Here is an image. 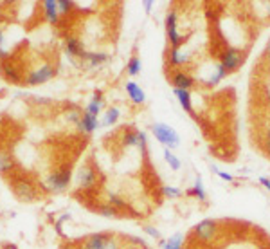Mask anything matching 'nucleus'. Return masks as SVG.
I'll list each match as a JSON object with an SVG mask.
<instances>
[{"label":"nucleus","instance_id":"1","mask_svg":"<svg viewBox=\"0 0 270 249\" xmlns=\"http://www.w3.org/2000/svg\"><path fill=\"white\" fill-rule=\"evenodd\" d=\"M9 188L16 201L24 202V204H33L42 195L40 186H36V182L29 179V177H26V175H13V177H9Z\"/></svg>","mask_w":270,"mask_h":249},{"label":"nucleus","instance_id":"2","mask_svg":"<svg viewBox=\"0 0 270 249\" xmlns=\"http://www.w3.org/2000/svg\"><path fill=\"white\" fill-rule=\"evenodd\" d=\"M70 177H72V170H70L68 165L52 170V172H49L43 177L42 182L38 184L40 186V191H43V193H62L70 184Z\"/></svg>","mask_w":270,"mask_h":249},{"label":"nucleus","instance_id":"3","mask_svg":"<svg viewBox=\"0 0 270 249\" xmlns=\"http://www.w3.org/2000/svg\"><path fill=\"white\" fill-rule=\"evenodd\" d=\"M56 74H58L56 67L51 62H45V64L38 65L34 69L27 71V74H24V85L26 87H36V85L51 81Z\"/></svg>","mask_w":270,"mask_h":249},{"label":"nucleus","instance_id":"4","mask_svg":"<svg viewBox=\"0 0 270 249\" xmlns=\"http://www.w3.org/2000/svg\"><path fill=\"white\" fill-rule=\"evenodd\" d=\"M151 132L155 136V139L159 143H162L166 148L173 150V148H178V144H180V136L175 132V128H171L169 125L166 123H155L153 127H151Z\"/></svg>","mask_w":270,"mask_h":249},{"label":"nucleus","instance_id":"5","mask_svg":"<svg viewBox=\"0 0 270 249\" xmlns=\"http://www.w3.org/2000/svg\"><path fill=\"white\" fill-rule=\"evenodd\" d=\"M245 60V54L239 51V49H234V47H229L224 54H222V60H220V64L222 67L225 69V72H234V71H238L241 67Z\"/></svg>","mask_w":270,"mask_h":249},{"label":"nucleus","instance_id":"6","mask_svg":"<svg viewBox=\"0 0 270 249\" xmlns=\"http://www.w3.org/2000/svg\"><path fill=\"white\" fill-rule=\"evenodd\" d=\"M193 233L197 235V239L203 240V242H211L218 233V222L213 220V218H203L195 226Z\"/></svg>","mask_w":270,"mask_h":249},{"label":"nucleus","instance_id":"7","mask_svg":"<svg viewBox=\"0 0 270 249\" xmlns=\"http://www.w3.org/2000/svg\"><path fill=\"white\" fill-rule=\"evenodd\" d=\"M98 184V172L90 163H85L78 170V186L81 190H92Z\"/></svg>","mask_w":270,"mask_h":249},{"label":"nucleus","instance_id":"8","mask_svg":"<svg viewBox=\"0 0 270 249\" xmlns=\"http://www.w3.org/2000/svg\"><path fill=\"white\" fill-rule=\"evenodd\" d=\"M166 33H168V40L171 43V49H178L182 43H184V36L178 33L177 13H175V11H169L166 15Z\"/></svg>","mask_w":270,"mask_h":249},{"label":"nucleus","instance_id":"9","mask_svg":"<svg viewBox=\"0 0 270 249\" xmlns=\"http://www.w3.org/2000/svg\"><path fill=\"white\" fill-rule=\"evenodd\" d=\"M123 144H125V146H135V148H139L142 154H146V150H148L146 134L140 132V130H126V132L123 134Z\"/></svg>","mask_w":270,"mask_h":249},{"label":"nucleus","instance_id":"10","mask_svg":"<svg viewBox=\"0 0 270 249\" xmlns=\"http://www.w3.org/2000/svg\"><path fill=\"white\" fill-rule=\"evenodd\" d=\"M110 239L112 237L108 233H92L83 240L81 249H104Z\"/></svg>","mask_w":270,"mask_h":249},{"label":"nucleus","instance_id":"11","mask_svg":"<svg viewBox=\"0 0 270 249\" xmlns=\"http://www.w3.org/2000/svg\"><path fill=\"white\" fill-rule=\"evenodd\" d=\"M2 76H4V80L7 83H13V85H18V83H24V74H22V71H18L15 64H7L2 65Z\"/></svg>","mask_w":270,"mask_h":249},{"label":"nucleus","instance_id":"12","mask_svg":"<svg viewBox=\"0 0 270 249\" xmlns=\"http://www.w3.org/2000/svg\"><path fill=\"white\" fill-rule=\"evenodd\" d=\"M76 127H78V130L81 134H92L96 128L101 127V121L96 116L89 114V112H83V116H81V119H79V123Z\"/></svg>","mask_w":270,"mask_h":249},{"label":"nucleus","instance_id":"13","mask_svg":"<svg viewBox=\"0 0 270 249\" xmlns=\"http://www.w3.org/2000/svg\"><path fill=\"white\" fill-rule=\"evenodd\" d=\"M81 62L87 64V67H99L108 62V54L106 53H90V51H83V54L79 56Z\"/></svg>","mask_w":270,"mask_h":249},{"label":"nucleus","instance_id":"14","mask_svg":"<svg viewBox=\"0 0 270 249\" xmlns=\"http://www.w3.org/2000/svg\"><path fill=\"white\" fill-rule=\"evenodd\" d=\"M42 11H43V18H45L49 24H58L60 22V11H58V4L54 0H45L42 2Z\"/></svg>","mask_w":270,"mask_h":249},{"label":"nucleus","instance_id":"15","mask_svg":"<svg viewBox=\"0 0 270 249\" xmlns=\"http://www.w3.org/2000/svg\"><path fill=\"white\" fill-rule=\"evenodd\" d=\"M125 89H126V94H128V98L134 101L135 105H142V103L146 101L144 90L140 89V85H137L135 81H126Z\"/></svg>","mask_w":270,"mask_h":249},{"label":"nucleus","instance_id":"16","mask_svg":"<svg viewBox=\"0 0 270 249\" xmlns=\"http://www.w3.org/2000/svg\"><path fill=\"white\" fill-rule=\"evenodd\" d=\"M65 53L70 56V58H79L83 54L85 47H83V42H79L76 36H67L65 38Z\"/></svg>","mask_w":270,"mask_h":249},{"label":"nucleus","instance_id":"17","mask_svg":"<svg viewBox=\"0 0 270 249\" xmlns=\"http://www.w3.org/2000/svg\"><path fill=\"white\" fill-rule=\"evenodd\" d=\"M16 163H15V157L11 154L9 150H0V175H9L13 174Z\"/></svg>","mask_w":270,"mask_h":249},{"label":"nucleus","instance_id":"18","mask_svg":"<svg viewBox=\"0 0 270 249\" xmlns=\"http://www.w3.org/2000/svg\"><path fill=\"white\" fill-rule=\"evenodd\" d=\"M103 107H104L103 94H101V92H96L94 98L90 100V103L87 105V108H85V112H89V114H92V116L98 117L99 114H101V110H103Z\"/></svg>","mask_w":270,"mask_h":249},{"label":"nucleus","instance_id":"19","mask_svg":"<svg viewBox=\"0 0 270 249\" xmlns=\"http://www.w3.org/2000/svg\"><path fill=\"white\" fill-rule=\"evenodd\" d=\"M195 83L191 76L186 74V72H175L173 76V85H175V89H182V90H189Z\"/></svg>","mask_w":270,"mask_h":249},{"label":"nucleus","instance_id":"20","mask_svg":"<svg viewBox=\"0 0 270 249\" xmlns=\"http://www.w3.org/2000/svg\"><path fill=\"white\" fill-rule=\"evenodd\" d=\"M175 96L178 98V103L187 114H193V103H191V94L189 90H182V89H175Z\"/></svg>","mask_w":270,"mask_h":249},{"label":"nucleus","instance_id":"21","mask_svg":"<svg viewBox=\"0 0 270 249\" xmlns=\"http://www.w3.org/2000/svg\"><path fill=\"white\" fill-rule=\"evenodd\" d=\"M161 248L164 249H182L184 248V235L175 233L173 237H169V240H159Z\"/></svg>","mask_w":270,"mask_h":249},{"label":"nucleus","instance_id":"22","mask_svg":"<svg viewBox=\"0 0 270 249\" xmlns=\"http://www.w3.org/2000/svg\"><path fill=\"white\" fill-rule=\"evenodd\" d=\"M187 62H189V56L184 51H180V49H171L169 51V65L178 67V65H184Z\"/></svg>","mask_w":270,"mask_h":249},{"label":"nucleus","instance_id":"23","mask_svg":"<svg viewBox=\"0 0 270 249\" xmlns=\"http://www.w3.org/2000/svg\"><path fill=\"white\" fill-rule=\"evenodd\" d=\"M119 116H121L119 108H117V107H110L108 110L104 112V116H103V121H101V125H103V127H112V125H115V123H117Z\"/></svg>","mask_w":270,"mask_h":249},{"label":"nucleus","instance_id":"24","mask_svg":"<svg viewBox=\"0 0 270 249\" xmlns=\"http://www.w3.org/2000/svg\"><path fill=\"white\" fill-rule=\"evenodd\" d=\"M225 74H227V72H225V69L222 67V64H218L216 65V69H214V72L211 74V78L205 81V85H207V87H214V85H218L220 81L225 78Z\"/></svg>","mask_w":270,"mask_h":249},{"label":"nucleus","instance_id":"25","mask_svg":"<svg viewBox=\"0 0 270 249\" xmlns=\"http://www.w3.org/2000/svg\"><path fill=\"white\" fill-rule=\"evenodd\" d=\"M189 195H195L198 201H205L207 199V193L203 190V182H202V177H197V182L193 186V190L189 191Z\"/></svg>","mask_w":270,"mask_h":249},{"label":"nucleus","instance_id":"26","mask_svg":"<svg viewBox=\"0 0 270 249\" xmlns=\"http://www.w3.org/2000/svg\"><path fill=\"white\" fill-rule=\"evenodd\" d=\"M106 204L114 206L117 212H121V210H126V208H128V202H126L123 197L115 195V193H108V202H106Z\"/></svg>","mask_w":270,"mask_h":249},{"label":"nucleus","instance_id":"27","mask_svg":"<svg viewBox=\"0 0 270 249\" xmlns=\"http://www.w3.org/2000/svg\"><path fill=\"white\" fill-rule=\"evenodd\" d=\"M140 69H142V62H140V58L132 56L130 62L126 64V72H128L130 76H137L140 72Z\"/></svg>","mask_w":270,"mask_h":249},{"label":"nucleus","instance_id":"28","mask_svg":"<svg viewBox=\"0 0 270 249\" xmlns=\"http://www.w3.org/2000/svg\"><path fill=\"white\" fill-rule=\"evenodd\" d=\"M164 159H166V163L169 165V168H171V170H175V172H177V170H180V166H182L180 159H178L177 155L173 154L169 148L164 150Z\"/></svg>","mask_w":270,"mask_h":249},{"label":"nucleus","instance_id":"29","mask_svg":"<svg viewBox=\"0 0 270 249\" xmlns=\"http://www.w3.org/2000/svg\"><path fill=\"white\" fill-rule=\"evenodd\" d=\"M98 213H99V215H103V217H106V218L121 217L119 212H117L114 206H110V204H101V206H98Z\"/></svg>","mask_w":270,"mask_h":249},{"label":"nucleus","instance_id":"30","mask_svg":"<svg viewBox=\"0 0 270 249\" xmlns=\"http://www.w3.org/2000/svg\"><path fill=\"white\" fill-rule=\"evenodd\" d=\"M56 4H58V11H60V16L68 15V13H70L74 7H76V4H74V2H67V0H58Z\"/></svg>","mask_w":270,"mask_h":249},{"label":"nucleus","instance_id":"31","mask_svg":"<svg viewBox=\"0 0 270 249\" xmlns=\"http://www.w3.org/2000/svg\"><path fill=\"white\" fill-rule=\"evenodd\" d=\"M126 242H130L134 248H142V249H148V244H146L144 239H140V237H134V235H126L125 237Z\"/></svg>","mask_w":270,"mask_h":249},{"label":"nucleus","instance_id":"32","mask_svg":"<svg viewBox=\"0 0 270 249\" xmlns=\"http://www.w3.org/2000/svg\"><path fill=\"white\" fill-rule=\"evenodd\" d=\"M162 193L169 197V199H177V197L182 195V191L178 188H175V186H162Z\"/></svg>","mask_w":270,"mask_h":249},{"label":"nucleus","instance_id":"33","mask_svg":"<svg viewBox=\"0 0 270 249\" xmlns=\"http://www.w3.org/2000/svg\"><path fill=\"white\" fill-rule=\"evenodd\" d=\"M81 116H83V112L78 110V108H72V110L67 112V121L74 123V125H78L79 119H81Z\"/></svg>","mask_w":270,"mask_h":249},{"label":"nucleus","instance_id":"34","mask_svg":"<svg viewBox=\"0 0 270 249\" xmlns=\"http://www.w3.org/2000/svg\"><path fill=\"white\" fill-rule=\"evenodd\" d=\"M65 220H70V213H68V212L62 213V217H58L56 224H54V228H56V233H58V235H63L62 226H63V222H65Z\"/></svg>","mask_w":270,"mask_h":249},{"label":"nucleus","instance_id":"35","mask_svg":"<svg viewBox=\"0 0 270 249\" xmlns=\"http://www.w3.org/2000/svg\"><path fill=\"white\" fill-rule=\"evenodd\" d=\"M144 233L146 235H150L151 239H155V240H162V237H161V231L157 228H153V226H144Z\"/></svg>","mask_w":270,"mask_h":249},{"label":"nucleus","instance_id":"36","mask_svg":"<svg viewBox=\"0 0 270 249\" xmlns=\"http://www.w3.org/2000/svg\"><path fill=\"white\" fill-rule=\"evenodd\" d=\"M7 56H9V54H7V51H5V38H4L2 29H0V60H5Z\"/></svg>","mask_w":270,"mask_h":249},{"label":"nucleus","instance_id":"37","mask_svg":"<svg viewBox=\"0 0 270 249\" xmlns=\"http://www.w3.org/2000/svg\"><path fill=\"white\" fill-rule=\"evenodd\" d=\"M213 172H214V174H216V175H218L220 179L227 180V182H233V180H234V177H233V175H231V174H225V172H220L218 168H213Z\"/></svg>","mask_w":270,"mask_h":249},{"label":"nucleus","instance_id":"38","mask_svg":"<svg viewBox=\"0 0 270 249\" xmlns=\"http://www.w3.org/2000/svg\"><path fill=\"white\" fill-rule=\"evenodd\" d=\"M265 148H267V152L270 154V127L267 128V132H265Z\"/></svg>","mask_w":270,"mask_h":249},{"label":"nucleus","instance_id":"39","mask_svg":"<svg viewBox=\"0 0 270 249\" xmlns=\"http://www.w3.org/2000/svg\"><path fill=\"white\" fill-rule=\"evenodd\" d=\"M104 249H119V244H117V242H115V239L112 237V239L108 240V244H106V248H104Z\"/></svg>","mask_w":270,"mask_h":249},{"label":"nucleus","instance_id":"40","mask_svg":"<svg viewBox=\"0 0 270 249\" xmlns=\"http://www.w3.org/2000/svg\"><path fill=\"white\" fill-rule=\"evenodd\" d=\"M60 249H79L78 244H74V242H67V244H62Z\"/></svg>","mask_w":270,"mask_h":249},{"label":"nucleus","instance_id":"41","mask_svg":"<svg viewBox=\"0 0 270 249\" xmlns=\"http://www.w3.org/2000/svg\"><path fill=\"white\" fill-rule=\"evenodd\" d=\"M142 5H144L146 13H150L151 7H153V2H151V0H146V2H144V4H142Z\"/></svg>","mask_w":270,"mask_h":249},{"label":"nucleus","instance_id":"42","mask_svg":"<svg viewBox=\"0 0 270 249\" xmlns=\"http://www.w3.org/2000/svg\"><path fill=\"white\" fill-rule=\"evenodd\" d=\"M260 182H261V184H263V186H265L267 190H270V179H267V177H261Z\"/></svg>","mask_w":270,"mask_h":249},{"label":"nucleus","instance_id":"43","mask_svg":"<svg viewBox=\"0 0 270 249\" xmlns=\"http://www.w3.org/2000/svg\"><path fill=\"white\" fill-rule=\"evenodd\" d=\"M0 249H18V248H16V244H11V242H5V244L2 246V248H0Z\"/></svg>","mask_w":270,"mask_h":249},{"label":"nucleus","instance_id":"44","mask_svg":"<svg viewBox=\"0 0 270 249\" xmlns=\"http://www.w3.org/2000/svg\"><path fill=\"white\" fill-rule=\"evenodd\" d=\"M265 56H267V58H269V60H270V40H269V42H267V49H265Z\"/></svg>","mask_w":270,"mask_h":249},{"label":"nucleus","instance_id":"45","mask_svg":"<svg viewBox=\"0 0 270 249\" xmlns=\"http://www.w3.org/2000/svg\"><path fill=\"white\" fill-rule=\"evenodd\" d=\"M125 249H142V248H134V246H132V248H125Z\"/></svg>","mask_w":270,"mask_h":249},{"label":"nucleus","instance_id":"46","mask_svg":"<svg viewBox=\"0 0 270 249\" xmlns=\"http://www.w3.org/2000/svg\"><path fill=\"white\" fill-rule=\"evenodd\" d=\"M267 5H269V15H270V2H269V4H267Z\"/></svg>","mask_w":270,"mask_h":249}]
</instances>
